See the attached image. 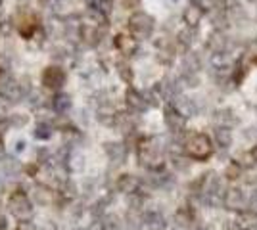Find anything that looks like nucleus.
I'll use <instances>...</instances> for the list:
<instances>
[{"label": "nucleus", "instance_id": "nucleus-1", "mask_svg": "<svg viewBox=\"0 0 257 230\" xmlns=\"http://www.w3.org/2000/svg\"><path fill=\"white\" fill-rule=\"evenodd\" d=\"M137 155H139V161L142 167H146L150 171H161V167H163V148H161L160 140L156 136L139 140Z\"/></svg>", "mask_w": 257, "mask_h": 230}, {"label": "nucleus", "instance_id": "nucleus-2", "mask_svg": "<svg viewBox=\"0 0 257 230\" xmlns=\"http://www.w3.org/2000/svg\"><path fill=\"white\" fill-rule=\"evenodd\" d=\"M184 150L188 153V157H192L196 161H205L211 152H213V146H211V140L209 136L204 134V132H194L186 138L184 142Z\"/></svg>", "mask_w": 257, "mask_h": 230}, {"label": "nucleus", "instance_id": "nucleus-3", "mask_svg": "<svg viewBox=\"0 0 257 230\" xmlns=\"http://www.w3.org/2000/svg\"><path fill=\"white\" fill-rule=\"evenodd\" d=\"M127 23H128V31H131V35L137 41L150 39L152 33H154V27H156L154 18H152L150 14H146V12H135V14H131Z\"/></svg>", "mask_w": 257, "mask_h": 230}, {"label": "nucleus", "instance_id": "nucleus-4", "mask_svg": "<svg viewBox=\"0 0 257 230\" xmlns=\"http://www.w3.org/2000/svg\"><path fill=\"white\" fill-rule=\"evenodd\" d=\"M8 209L10 213L16 217L18 220H27L31 219L33 215V203L29 196L22 192V190H16L10 197H8Z\"/></svg>", "mask_w": 257, "mask_h": 230}, {"label": "nucleus", "instance_id": "nucleus-5", "mask_svg": "<svg viewBox=\"0 0 257 230\" xmlns=\"http://www.w3.org/2000/svg\"><path fill=\"white\" fill-rule=\"evenodd\" d=\"M219 190H221V182L215 173H205L198 182V196L205 203H215V199L219 197Z\"/></svg>", "mask_w": 257, "mask_h": 230}, {"label": "nucleus", "instance_id": "nucleus-6", "mask_svg": "<svg viewBox=\"0 0 257 230\" xmlns=\"http://www.w3.org/2000/svg\"><path fill=\"white\" fill-rule=\"evenodd\" d=\"M65 69L62 66H48L46 69L43 71V79H41V83H43V87L46 90H52V92H62V88L65 85Z\"/></svg>", "mask_w": 257, "mask_h": 230}, {"label": "nucleus", "instance_id": "nucleus-7", "mask_svg": "<svg viewBox=\"0 0 257 230\" xmlns=\"http://www.w3.org/2000/svg\"><path fill=\"white\" fill-rule=\"evenodd\" d=\"M23 98H25V96H23L22 87H20V81H18L16 77H14L12 81H8V83L0 85V100H2L4 104L16 106V104H20Z\"/></svg>", "mask_w": 257, "mask_h": 230}, {"label": "nucleus", "instance_id": "nucleus-8", "mask_svg": "<svg viewBox=\"0 0 257 230\" xmlns=\"http://www.w3.org/2000/svg\"><path fill=\"white\" fill-rule=\"evenodd\" d=\"M125 104H127V108L133 113H142V111L148 110V106H150L148 98L144 94H140L139 90L133 87H128L127 92H125Z\"/></svg>", "mask_w": 257, "mask_h": 230}, {"label": "nucleus", "instance_id": "nucleus-9", "mask_svg": "<svg viewBox=\"0 0 257 230\" xmlns=\"http://www.w3.org/2000/svg\"><path fill=\"white\" fill-rule=\"evenodd\" d=\"M113 46H115V50H117L119 54H123L128 58V56L137 54V50H139V41H137L133 35L119 33V35H115V39H113Z\"/></svg>", "mask_w": 257, "mask_h": 230}, {"label": "nucleus", "instance_id": "nucleus-10", "mask_svg": "<svg viewBox=\"0 0 257 230\" xmlns=\"http://www.w3.org/2000/svg\"><path fill=\"white\" fill-rule=\"evenodd\" d=\"M79 18H81V23L86 25V27L106 29V25H107V16H104V14L100 10H96V8H88V6H86L85 12H83Z\"/></svg>", "mask_w": 257, "mask_h": 230}, {"label": "nucleus", "instance_id": "nucleus-11", "mask_svg": "<svg viewBox=\"0 0 257 230\" xmlns=\"http://www.w3.org/2000/svg\"><path fill=\"white\" fill-rule=\"evenodd\" d=\"M64 167L69 173H81L85 169V155L79 150H64Z\"/></svg>", "mask_w": 257, "mask_h": 230}, {"label": "nucleus", "instance_id": "nucleus-12", "mask_svg": "<svg viewBox=\"0 0 257 230\" xmlns=\"http://www.w3.org/2000/svg\"><path fill=\"white\" fill-rule=\"evenodd\" d=\"M163 119H165V125L171 132H182L184 131V125H186V117L181 115L179 111L175 110L173 106H165V111H163Z\"/></svg>", "mask_w": 257, "mask_h": 230}, {"label": "nucleus", "instance_id": "nucleus-13", "mask_svg": "<svg viewBox=\"0 0 257 230\" xmlns=\"http://www.w3.org/2000/svg\"><path fill=\"white\" fill-rule=\"evenodd\" d=\"M50 108L54 110L56 115H65L67 111L73 108V98H71V94H67V92H56L50 100Z\"/></svg>", "mask_w": 257, "mask_h": 230}, {"label": "nucleus", "instance_id": "nucleus-14", "mask_svg": "<svg viewBox=\"0 0 257 230\" xmlns=\"http://www.w3.org/2000/svg\"><path fill=\"white\" fill-rule=\"evenodd\" d=\"M104 152L111 163L121 165L127 157V146L121 142H104Z\"/></svg>", "mask_w": 257, "mask_h": 230}, {"label": "nucleus", "instance_id": "nucleus-15", "mask_svg": "<svg viewBox=\"0 0 257 230\" xmlns=\"http://www.w3.org/2000/svg\"><path fill=\"white\" fill-rule=\"evenodd\" d=\"M39 29H41V25L37 22V18H33V16H22V20L18 23V31L25 41H31Z\"/></svg>", "mask_w": 257, "mask_h": 230}, {"label": "nucleus", "instance_id": "nucleus-16", "mask_svg": "<svg viewBox=\"0 0 257 230\" xmlns=\"http://www.w3.org/2000/svg\"><path fill=\"white\" fill-rule=\"evenodd\" d=\"M115 188H117L121 194H128V196H133V194H137L140 188V180L137 178L135 175H121L117 178V182H115Z\"/></svg>", "mask_w": 257, "mask_h": 230}, {"label": "nucleus", "instance_id": "nucleus-17", "mask_svg": "<svg viewBox=\"0 0 257 230\" xmlns=\"http://www.w3.org/2000/svg\"><path fill=\"white\" fill-rule=\"evenodd\" d=\"M102 37H104V29H96V27H86L81 25V43L86 46H98L102 43Z\"/></svg>", "mask_w": 257, "mask_h": 230}, {"label": "nucleus", "instance_id": "nucleus-18", "mask_svg": "<svg viewBox=\"0 0 257 230\" xmlns=\"http://www.w3.org/2000/svg\"><path fill=\"white\" fill-rule=\"evenodd\" d=\"M142 228L144 230H163L165 219L160 211H146L142 215Z\"/></svg>", "mask_w": 257, "mask_h": 230}, {"label": "nucleus", "instance_id": "nucleus-19", "mask_svg": "<svg viewBox=\"0 0 257 230\" xmlns=\"http://www.w3.org/2000/svg\"><path fill=\"white\" fill-rule=\"evenodd\" d=\"M223 201H225V205L228 209L246 207V196H244V192H242V190H238V188H230V190H226Z\"/></svg>", "mask_w": 257, "mask_h": 230}, {"label": "nucleus", "instance_id": "nucleus-20", "mask_svg": "<svg viewBox=\"0 0 257 230\" xmlns=\"http://www.w3.org/2000/svg\"><path fill=\"white\" fill-rule=\"evenodd\" d=\"M113 127H115L119 132H123V134H131V132L135 131L133 115L127 113V111H117V113H115V121H113Z\"/></svg>", "mask_w": 257, "mask_h": 230}, {"label": "nucleus", "instance_id": "nucleus-21", "mask_svg": "<svg viewBox=\"0 0 257 230\" xmlns=\"http://www.w3.org/2000/svg\"><path fill=\"white\" fill-rule=\"evenodd\" d=\"M33 197L39 205H50L54 199V190L48 184H37L33 188Z\"/></svg>", "mask_w": 257, "mask_h": 230}, {"label": "nucleus", "instance_id": "nucleus-22", "mask_svg": "<svg viewBox=\"0 0 257 230\" xmlns=\"http://www.w3.org/2000/svg\"><path fill=\"white\" fill-rule=\"evenodd\" d=\"M238 230H257V213L253 211H242L236 219Z\"/></svg>", "mask_w": 257, "mask_h": 230}, {"label": "nucleus", "instance_id": "nucleus-23", "mask_svg": "<svg viewBox=\"0 0 257 230\" xmlns=\"http://www.w3.org/2000/svg\"><path fill=\"white\" fill-rule=\"evenodd\" d=\"M171 106L179 111L181 115H184V117H190V115L196 113V106H194V102L190 98H184V96H177V98L173 100Z\"/></svg>", "mask_w": 257, "mask_h": 230}, {"label": "nucleus", "instance_id": "nucleus-24", "mask_svg": "<svg viewBox=\"0 0 257 230\" xmlns=\"http://www.w3.org/2000/svg\"><path fill=\"white\" fill-rule=\"evenodd\" d=\"M202 16H204V12L200 10L196 4L188 6V8H184V12H182V20H184V23H186L190 29H192V27H196V25L200 23Z\"/></svg>", "mask_w": 257, "mask_h": 230}, {"label": "nucleus", "instance_id": "nucleus-25", "mask_svg": "<svg viewBox=\"0 0 257 230\" xmlns=\"http://www.w3.org/2000/svg\"><path fill=\"white\" fill-rule=\"evenodd\" d=\"M54 134V125L50 123H37L35 125V131H33V136H35V140H50Z\"/></svg>", "mask_w": 257, "mask_h": 230}, {"label": "nucleus", "instance_id": "nucleus-26", "mask_svg": "<svg viewBox=\"0 0 257 230\" xmlns=\"http://www.w3.org/2000/svg\"><path fill=\"white\" fill-rule=\"evenodd\" d=\"M60 196L67 199V201H71L73 197H77V184L73 180H69V178H64V182L60 184Z\"/></svg>", "mask_w": 257, "mask_h": 230}, {"label": "nucleus", "instance_id": "nucleus-27", "mask_svg": "<svg viewBox=\"0 0 257 230\" xmlns=\"http://www.w3.org/2000/svg\"><path fill=\"white\" fill-rule=\"evenodd\" d=\"M86 6L88 8H96L104 16L109 18V14L113 12V0H86Z\"/></svg>", "mask_w": 257, "mask_h": 230}, {"label": "nucleus", "instance_id": "nucleus-28", "mask_svg": "<svg viewBox=\"0 0 257 230\" xmlns=\"http://www.w3.org/2000/svg\"><path fill=\"white\" fill-rule=\"evenodd\" d=\"M175 219H177V222L181 224V226H190L194 222V213L192 209L188 207V205H182L179 211H177V215H175Z\"/></svg>", "mask_w": 257, "mask_h": 230}, {"label": "nucleus", "instance_id": "nucleus-29", "mask_svg": "<svg viewBox=\"0 0 257 230\" xmlns=\"http://www.w3.org/2000/svg\"><path fill=\"white\" fill-rule=\"evenodd\" d=\"M8 123H10V127H14V129H23V127L29 125V115L16 111V113H10V115H8Z\"/></svg>", "mask_w": 257, "mask_h": 230}, {"label": "nucleus", "instance_id": "nucleus-30", "mask_svg": "<svg viewBox=\"0 0 257 230\" xmlns=\"http://www.w3.org/2000/svg\"><path fill=\"white\" fill-rule=\"evenodd\" d=\"M100 220H102V230H121V222L115 215H104Z\"/></svg>", "mask_w": 257, "mask_h": 230}, {"label": "nucleus", "instance_id": "nucleus-31", "mask_svg": "<svg viewBox=\"0 0 257 230\" xmlns=\"http://www.w3.org/2000/svg\"><path fill=\"white\" fill-rule=\"evenodd\" d=\"M117 75L121 77V81H125L128 85L133 83V69L125 62H117Z\"/></svg>", "mask_w": 257, "mask_h": 230}, {"label": "nucleus", "instance_id": "nucleus-32", "mask_svg": "<svg viewBox=\"0 0 257 230\" xmlns=\"http://www.w3.org/2000/svg\"><path fill=\"white\" fill-rule=\"evenodd\" d=\"M215 136H217V142L221 144L223 148H226V146H230V142H232V136H230V131H228V129H225V127H219V129L215 131Z\"/></svg>", "mask_w": 257, "mask_h": 230}, {"label": "nucleus", "instance_id": "nucleus-33", "mask_svg": "<svg viewBox=\"0 0 257 230\" xmlns=\"http://www.w3.org/2000/svg\"><path fill=\"white\" fill-rule=\"evenodd\" d=\"M69 52H67V46H56L52 50V60L54 62H67L69 58Z\"/></svg>", "mask_w": 257, "mask_h": 230}, {"label": "nucleus", "instance_id": "nucleus-34", "mask_svg": "<svg viewBox=\"0 0 257 230\" xmlns=\"http://www.w3.org/2000/svg\"><path fill=\"white\" fill-rule=\"evenodd\" d=\"M240 169H242V165L236 163V161H232V163L226 167L225 176L228 178V180H234V178H238V176H240Z\"/></svg>", "mask_w": 257, "mask_h": 230}, {"label": "nucleus", "instance_id": "nucleus-35", "mask_svg": "<svg viewBox=\"0 0 257 230\" xmlns=\"http://www.w3.org/2000/svg\"><path fill=\"white\" fill-rule=\"evenodd\" d=\"M18 171H20V165L16 159H4V173L8 176H14L18 175Z\"/></svg>", "mask_w": 257, "mask_h": 230}, {"label": "nucleus", "instance_id": "nucleus-36", "mask_svg": "<svg viewBox=\"0 0 257 230\" xmlns=\"http://www.w3.org/2000/svg\"><path fill=\"white\" fill-rule=\"evenodd\" d=\"M18 81H20V87H22L23 96H25V98H27V96H29V94H31V92H33V87H31V79H29V77H27V75H23L22 79H18Z\"/></svg>", "mask_w": 257, "mask_h": 230}, {"label": "nucleus", "instance_id": "nucleus-37", "mask_svg": "<svg viewBox=\"0 0 257 230\" xmlns=\"http://www.w3.org/2000/svg\"><path fill=\"white\" fill-rule=\"evenodd\" d=\"M194 4L202 12H207V10H211V8H215L217 0H194Z\"/></svg>", "mask_w": 257, "mask_h": 230}, {"label": "nucleus", "instance_id": "nucleus-38", "mask_svg": "<svg viewBox=\"0 0 257 230\" xmlns=\"http://www.w3.org/2000/svg\"><path fill=\"white\" fill-rule=\"evenodd\" d=\"M16 230H37V224H35L31 219L20 220V222H18V228Z\"/></svg>", "mask_w": 257, "mask_h": 230}, {"label": "nucleus", "instance_id": "nucleus-39", "mask_svg": "<svg viewBox=\"0 0 257 230\" xmlns=\"http://www.w3.org/2000/svg\"><path fill=\"white\" fill-rule=\"evenodd\" d=\"M121 4H123L125 8H137L140 4V0H121Z\"/></svg>", "mask_w": 257, "mask_h": 230}, {"label": "nucleus", "instance_id": "nucleus-40", "mask_svg": "<svg viewBox=\"0 0 257 230\" xmlns=\"http://www.w3.org/2000/svg\"><path fill=\"white\" fill-rule=\"evenodd\" d=\"M25 148H27V142H25V140H18V142H16V152L18 153L25 152Z\"/></svg>", "mask_w": 257, "mask_h": 230}, {"label": "nucleus", "instance_id": "nucleus-41", "mask_svg": "<svg viewBox=\"0 0 257 230\" xmlns=\"http://www.w3.org/2000/svg\"><path fill=\"white\" fill-rule=\"evenodd\" d=\"M6 159V146H4V140L0 138V161Z\"/></svg>", "mask_w": 257, "mask_h": 230}, {"label": "nucleus", "instance_id": "nucleus-42", "mask_svg": "<svg viewBox=\"0 0 257 230\" xmlns=\"http://www.w3.org/2000/svg\"><path fill=\"white\" fill-rule=\"evenodd\" d=\"M6 228H8V219H6V215L0 213V230H6Z\"/></svg>", "mask_w": 257, "mask_h": 230}, {"label": "nucleus", "instance_id": "nucleus-43", "mask_svg": "<svg viewBox=\"0 0 257 230\" xmlns=\"http://www.w3.org/2000/svg\"><path fill=\"white\" fill-rule=\"evenodd\" d=\"M43 230H58V228H56V224H54V222H44Z\"/></svg>", "mask_w": 257, "mask_h": 230}, {"label": "nucleus", "instance_id": "nucleus-44", "mask_svg": "<svg viewBox=\"0 0 257 230\" xmlns=\"http://www.w3.org/2000/svg\"><path fill=\"white\" fill-rule=\"evenodd\" d=\"M253 153H255V157H257V146H255V150H253Z\"/></svg>", "mask_w": 257, "mask_h": 230}, {"label": "nucleus", "instance_id": "nucleus-45", "mask_svg": "<svg viewBox=\"0 0 257 230\" xmlns=\"http://www.w3.org/2000/svg\"><path fill=\"white\" fill-rule=\"evenodd\" d=\"M2 4H4V0H0V6H2Z\"/></svg>", "mask_w": 257, "mask_h": 230}, {"label": "nucleus", "instance_id": "nucleus-46", "mask_svg": "<svg viewBox=\"0 0 257 230\" xmlns=\"http://www.w3.org/2000/svg\"><path fill=\"white\" fill-rule=\"evenodd\" d=\"M75 230H86V228H75Z\"/></svg>", "mask_w": 257, "mask_h": 230}]
</instances>
